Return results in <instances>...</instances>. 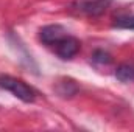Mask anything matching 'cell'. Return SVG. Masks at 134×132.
I'll list each match as a JSON object with an SVG mask.
<instances>
[{
  "instance_id": "obj_1",
  "label": "cell",
  "mask_w": 134,
  "mask_h": 132,
  "mask_svg": "<svg viewBox=\"0 0 134 132\" xmlns=\"http://www.w3.org/2000/svg\"><path fill=\"white\" fill-rule=\"evenodd\" d=\"M0 87L11 92L16 98L22 99L24 103H31L36 98V92L30 86L13 76H0Z\"/></svg>"
},
{
  "instance_id": "obj_2",
  "label": "cell",
  "mask_w": 134,
  "mask_h": 132,
  "mask_svg": "<svg viewBox=\"0 0 134 132\" xmlns=\"http://www.w3.org/2000/svg\"><path fill=\"white\" fill-rule=\"evenodd\" d=\"M55 51L61 59H72L80 51V40L72 36H64L55 44Z\"/></svg>"
},
{
  "instance_id": "obj_3",
  "label": "cell",
  "mask_w": 134,
  "mask_h": 132,
  "mask_svg": "<svg viewBox=\"0 0 134 132\" xmlns=\"http://www.w3.org/2000/svg\"><path fill=\"white\" fill-rule=\"evenodd\" d=\"M111 0H76L75 8L87 16H100L106 11Z\"/></svg>"
},
{
  "instance_id": "obj_4",
  "label": "cell",
  "mask_w": 134,
  "mask_h": 132,
  "mask_svg": "<svg viewBox=\"0 0 134 132\" xmlns=\"http://www.w3.org/2000/svg\"><path fill=\"white\" fill-rule=\"evenodd\" d=\"M64 36H67V33L61 25H47V27L41 28V31H39V40L42 44H45V45H55Z\"/></svg>"
},
{
  "instance_id": "obj_5",
  "label": "cell",
  "mask_w": 134,
  "mask_h": 132,
  "mask_svg": "<svg viewBox=\"0 0 134 132\" xmlns=\"http://www.w3.org/2000/svg\"><path fill=\"white\" fill-rule=\"evenodd\" d=\"M115 76L122 82H133L134 81V65H131V64H122L115 70Z\"/></svg>"
},
{
  "instance_id": "obj_6",
  "label": "cell",
  "mask_w": 134,
  "mask_h": 132,
  "mask_svg": "<svg viewBox=\"0 0 134 132\" xmlns=\"http://www.w3.org/2000/svg\"><path fill=\"white\" fill-rule=\"evenodd\" d=\"M115 28H123V30H134V14H122L114 19L112 23Z\"/></svg>"
},
{
  "instance_id": "obj_7",
  "label": "cell",
  "mask_w": 134,
  "mask_h": 132,
  "mask_svg": "<svg viewBox=\"0 0 134 132\" xmlns=\"http://www.w3.org/2000/svg\"><path fill=\"white\" fill-rule=\"evenodd\" d=\"M92 59L95 62H100V64H109L111 62V56L108 53H104V51H95L94 56H92Z\"/></svg>"
}]
</instances>
